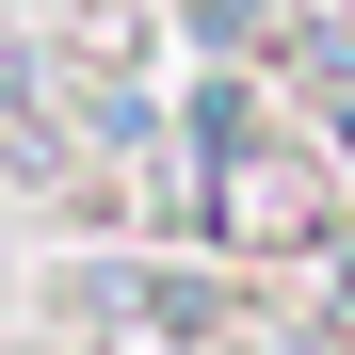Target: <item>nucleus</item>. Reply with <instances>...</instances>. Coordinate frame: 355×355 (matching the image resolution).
<instances>
[{
  "mask_svg": "<svg viewBox=\"0 0 355 355\" xmlns=\"http://www.w3.org/2000/svg\"><path fill=\"white\" fill-rule=\"evenodd\" d=\"M194 146H210V210H226V243H307V178L243 130V97H194Z\"/></svg>",
  "mask_w": 355,
  "mask_h": 355,
  "instance_id": "nucleus-1",
  "label": "nucleus"
}]
</instances>
